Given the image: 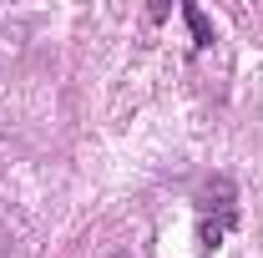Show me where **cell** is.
Listing matches in <instances>:
<instances>
[{"instance_id":"cell-1","label":"cell","mask_w":263,"mask_h":258,"mask_svg":"<svg viewBox=\"0 0 263 258\" xmlns=\"http://www.w3.org/2000/svg\"><path fill=\"white\" fill-rule=\"evenodd\" d=\"M238 223V202H233V182L228 177H213L202 197H197V248L202 253H213L223 238H228V228Z\"/></svg>"},{"instance_id":"cell-2","label":"cell","mask_w":263,"mask_h":258,"mask_svg":"<svg viewBox=\"0 0 263 258\" xmlns=\"http://www.w3.org/2000/svg\"><path fill=\"white\" fill-rule=\"evenodd\" d=\"M182 15H187V26H193V35H197V46H213V31H208V21H202V10H197V5H187V10H182Z\"/></svg>"}]
</instances>
